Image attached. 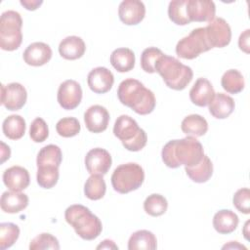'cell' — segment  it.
I'll use <instances>...</instances> for the list:
<instances>
[{"mask_svg": "<svg viewBox=\"0 0 250 250\" xmlns=\"http://www.w3.org/2000/svg\"><path fill=\"white\" fill-rule=\"evenodd\" d=\"M203 155L204 149L201 143L191 136L169 141L161 151L162 161L167 167L173 169L181 165L192 167L201 161Z\"/></svg>", "mask_w": 250, "mask_h": 250, "instance_id": "obj_1", "label": "cell"}, {"mask_svg": "<svg viewBox=\"0 0 250 250\" xmlns=\"http://www.w3.org/2000/svg\"><path fill=\"white\" fill-rule=\"evenodd\" d=\"M117 97L122 104L132 108L140 115L151 113L156 104L153 92L134 78H127L119 84Z\"/></svg>", "mask_w": 250, "mask_h": 250, "instance_id": "obj_2", "label": "cell"}, {"mask_svg": "<svg viewBox=\"0 0 250 250\" xmlns=\"http://www.w3.org/2000/svg\"><path fill=\"white\" fill-rule=\"evenodd\" d=\"M64 219L76 234L84 240H94L102 232L103 226L100 219L89 208L81 204H73L66 208Z\"/></svg>", "mask_w": 250, "mask_h": 250, "instance_id": "obj_3", "label": "cell"}, {"mask_svg": "<svg viewBox=\"0 0 250 250\" xmlns=\"http://www.w3.org/2000/svg\"><path fill=\"white\" fill-rule=\"evenodd\" d=\"M155 71L159 73L167 87L176 91L184 90L193 77L192 69L189 66L165 54L157 61Z\"/></svg>", "mask_w": 250, "mask_h": 250, "instance_id": "obj_4", "label": "cell"}, {"mask_svg": "<svg viewBox=\"0 0 250 250\" xmlns=\"http://www.w3.org/2000/svg\"><path fill=\"white\" fill-rule=\"evenodd\" d=\"M113 134L129 151L143 149L147 142V136L145 130L139 127L135 119L125 114L120 115L115 120Z\"/></svg>", "mask_w": 250, "mask_h": 250, "instance_id": "obj_5", "label": "cell"}, {"mask_svg": "<svg viewBox=\"0 0 250 250\" xmlns=\"http://www.w3.org/2000/svg\"><path fill=\"white\" fill-rule=\"evenodd\" d=\"M145 172L141 165L129 162L116 167L111 175V185L115 191L125 194L141 188Z\"/></svg>", "mask_w": 250, "mask_h": 250, "instance_id": "obj_6", "label": "cell"}, {"mask_svg": "<svg viewBox=\"0 0 250 250\" xmlns=\"http://www.w3.org/2000/svg\"><path fill=\"white\" fill-rule=\"evenodd\" d=\"M22 20L20 13L9 10L0 18V47L5 51L17 50L22 42Z\"/></svg>", "mask_w": 250, "mask_h": 250, "instance_id": "obj_7", "label": "cell"}, {"mask_svg": "<svg viewBox=\"0 0 250 250\" xmlns=\"http://www.w3.org/2000/svg\"><path fill=\"white\" fill-rule=\"evenodd\" d=\"M211 46L206 37L204 27H197L190 33L182 38L176 45V54L178 57L186 60H193L200 54L211 50Z\"/></svg>", "mask_w": 250, "mask_h": 250, "instance_id": "obj_8", "label": "cell"}, {"mask_svg": "<svg viewBox=\"0 0 250 250\" xmlns=\"http://www.w3.org/2000/svg\"><path fill=\"white\" fill-rule=\"evenodd\" d=\"M204 28L211 48H224L229 44L231 29L223 18H214Z\"/></svg>", "mask_w": 250, "mask_h": 250, "instance_id": "obj_9", "label": "cell"}, {"mask_svg": "<svg viewBox=\"0 0 250 250\" xmlns=\"http://www.w3.org/2000/svg\"><path fill=\"white\" fill-rule=\"evenodd\" d=\"M59 104L66 110L76 108L82 100V88L80 84L72 79L63 81L58 90Z\"/></svg>", "mask_w": 250, "mask_h": 250, "instance_id": "obj_10", "label": "cell"}, {"mask_svg": "<svg viewBox=\"0 0 250 250\" xmlns=\"http://www.w3.org/2000/svg\"><path fill=\"white\" fill-rule=\"evenodd\" d=\"M27 93L25 88L18 82L1 86V104L8 110H19L26 103Z\"/></svg>", "mask_w": 250, "mask_h": 250, "instance_id": "obj_11", "label": "cell"}, {"mask_svg": "<svg viewBox=\"0 0 250 250\" xmlns=\"http://www.w3.org/2000/svg\"><path fill=\"white\" fill-rule=\"evenodd\" d=\"M85 166L87 171L93 174L105 175L112 163L109 152L102 147H95L89 150L85 156Z\"/></svg>", "mask_w": 250, "mask_h": 250, "instance_id": "obj_12", "label": "cell"}, {"mask_svg": "<svg viewBox=\"0 0 250 250\" xmlns=\"http://www.w3.org/2000/svg\"><path fill=\"white\" fill-rule=\"evenodd\" d=\"M87 83L91 91L96 94L107 93L113 86L114 76L112 72L104 66L93 68L87 77Z\"/></svg>", "mask_w": 250, "mask_h": 250, "instance_id": "obj_13", "label": "cell"}, {"mask_svg": "<svg viewBox=\"0 0 250 250\" xmlns=\"http://www.w3.org/2000/svg\"><path fill=\"white\" fill-rule=\"evenodd\" d=\"M118 16L126 25H136L146 16L145 4L139 0H124L119 5Z\"/></svg>", "mask_w": 250, "mask_h": 250, "instance_id": "obj_14", "label": "cell"}, {"mask_svg": "<svg viewBox=\"0 0 250 250\" xmlns=\"http://www.w3.org/2000/svg\"><path fill=\"white\" fill-rule=\"evenodd\" d=\"M84 122L88 131L92 133H102L107 128L109 113L105 107L100 104H94L85 111Z\"/></svg>", "mask_w": 250, "mask_h": 250, "instance_id": "obj_15", "label": "cell"}, {"mask_svg": "<svg viewBox=\"0 0 250 250\" xmlns=\"http://www.w3.org/2000/svg\"><path fill=\"white\" fill-rule=\"evenodd\" d=\"M187 9L190 22L211 21L216 14L215 3L209 0H188Z\"/></svg>", "mask_w": 250, "mask_h": 250, "instance_id": "obj_16", "label": "cell"}, {"mask_svg": "<svg viewBox=\"0 0 250 250\" xmlns=\"http://www.w3.org/2000/svg\"><path fill=\"white\" fill-rule=\"evenodd\" d=\"M51 47L44 42H34L29 44L23 52L22 58L25 63L32 66L46 64L52 58Z\"/></svg>", "mask_w": 250, "mask_h": 250, "instance_id": "obj_17", "label": "cell"}, {"mask_svg": "<svg viewBox=\"0 0 250 250\" xmlns=\"http://www.w3.org/2000/svg\"><path fill=\"white\" fill-rule=\"evenodd\" d=\"M3 183L12 191H21L30 183L29 173L21 166H12L4 171Z\"/></svg>", "mask_w": 250, "mask_h": 250, "instance_id": "obj_18", "label": "cell"}, {"mask_svg": "<svg viewBox=\"0 0 250 250\" xmlns=\"http://www.w3.org/2000/svg\"><path fill=\"white\" fill-rule=\"evenodd\" d=\"M215 91L211 82L203 77L198 78L189 91L191 103L197 106H206L214 98Z\"/></svg>", "mask_w": 250, "mask_h": 250, "instance_id": "obj_19", "label": "cell"}, {"mask_svg": "<svg viewBox=\"0 0 250 250\" xmlns=\"http://www.w3.org/2000/svg\"><path fill=\"white\" fill-rule=\"evenodd\" d=\"M86 51V45L81 37L72 35L62 39L59 45L60 55L69 61L80 59Z\"/></svg>", "mask_w": 250, "mask_h": 250, "instance_id": "obj_20", "label": "cell"}, {"mask_svg": "<svg viewBox=\"0 0 250 250\" xmlns=\"http://www.w3.org/2000/svg\"><path fill=\"white\" fill-rule=\"evenodd\" d=\"M209 112L217 119H225L229 117L234 110V101L231 97L224 93H215L214 98L210 102Z\"/></svg>", "mask_w": 250, "mask_h": 250, "instance_id": "obj_21", "label": "cell"}, {"mask_svg": "<svg viewBox=\"0 0 250 250\" xmlns=\"http://www.w3.org/2000/svg\"><path fill=\"white\" fill-rule=\"evenodd\" d=\"M28 205V196L21 191H4L1 195V209L10 214H16L24 210Z\"/></svg>", "mask_w": 250, "mask_h": 250, "instance_id": "obj_22", "label": "cell"}, {"mask_svg": "<svg viewBox=\"0 0 250 250\" xmlns=\"http://www.w3.org/2000/svg\"><path fill=\"white\" fill-rule=\"evenodd\" d=\"M239 219L231 210H219L213 217V227L221 234H229L234 231L238 226Z\"/></svg>", "mask_w": 250, "mask_h": 250, "instance_id": "obj_23", "label": "cell"}, {"mask_svg": "<svg viewBox=\"0 0 250 250\" xmlns=\"http://www.w3.org/2000/svg\"><path fill=\"white\" fill-rule=\"evenodd\" d=\"M135 54L129 48H117L110 55V63L118 72H128L135 66Z\"/></svg>", "mask_w": 250, "mask_h": 250, "instance_id": "obj_24", "label": "cell"}, {"mask_svg": "<svg viewBox=\"0 0 250 250\" xmlns=\"http://www.w3.org/2000/svg\"><path fill=\"white\" fill-rule=\"evenodd\" d=\"M185 171L188 177L198 184L206 183L213 175V164L210 158L207 155H203L201 161L192 166V167H185Z\"/></svg>", "mask_w": 250, "mask_h": 250, "instance_id": "obj_25", "label": "cell"}, {"mask_svg": "<svg viewBox=\"0 0 250 250\" xmlns=\"http://www.w3.org/2000/svg\"><path fill=\"white\" fill-rule=\"evenodd\" d=\"M181 129L187 136L201 137L207 133L208 123L203 116L199 114H190L183 119Z\"/></svg>", "mask_w": 250, "mask_h": 250, "instance_id": "obj_26", "label": "cell"}, {"mask_svg": "<svg viewBox=\"0 0 250 250\" xmlns=\"http://www.w3.org/2000/svg\"><path fill=\"white\" fill-rule=\"evenodd\" d=\"M157 248V240L155 235L146 229H140L132 233L128 240V249L137 250H154Z\"/></svg>", "mask_w": 250, "mask_h": 250, "instance_id": "obj_27", "label": "cell"}, {"mask_svg": "<svg viewBox=\"0 0 250 250\" xmlns=\"http://www.w3.org/2000/svg\"><path fill=\"white\" fill-rule=\"evenodd\" d=\"M25 120L18 114L8 116L2 124L3 133L10 140H19L22 138L25 133Z\"/></svg>", "mask_w": 250, "mask_h": 250, "instance_id": "obj_28", "label": "cell"}, {"mask_svg": "<svg viewBox=\"0 0 250 250\" xmlns=\"http://www.w3.org/2000/svg\"><path fill=\"white\" fill-rule=\"evenodd\" d=\"M62 160L61 148L56 145H48L42 147L36 158L37 167L40 166H56L60 167Z\"/></svg>", "mask_w": 250, "mask_h": 250, "instance_id": "obj_29", "label": "cell"}, {"mask_svg": "<svg viewBox=\"0 0 250 250\" xmlns=\"http://www.w3.org/2000/svg\"><path fill=\"white\" fill-rule=\"evenodd\" d=\"M106 185L103 175H91L84 185V194L91 200H99L105 194Z\"/></svg>", "mask_w": 250, "mask_h": 250, "instance_id": "obj_30", "label": "cell"}, {"mask_svg": "<svg viewBox=\"0 0 250 250\" xmlns=\"http://www.w3.org/2000/svg\"><path fill=\"white\" fill-rule=\"evenodd\" d=\"M221 85L229 94H238L244 89L243 75L237 69L227 70L221 79Z\"/></svg>", "mask_w": 250, "mask_h": 250, "instance_id": "obj_31", "label": "cell"}, {"mask_svg": "<svg viewBox=\"0 0 250 250\" xmlns=\"http://www.w3.org/2000/svg\"><path fill=\"white\" fill-rule=\"evenodd\" d=\"M188 0H174L169 3V19L178 25H186L190 22L187 9Z\"/></svg>", "mask_w": 250, "mask_h": 250, "instance_id": "obj_32", "label": "cell"}, {"mask_svg": "<svg viewBox=\"0 0 250 250\" xmlns=\"http://www.w3.org/2000/svg\"><path fill=\"white\" fill-rule=\"evenodd\" d=\"M168 208L167 199L158 193L148 195L144 202V209L146 214L152 217H159L163 215Z\"/></svg>", "mask_w": 250, "mask_h": 250, "instance_id": "obj_33", "label": "cell"}, {"mask_svg": "<svg viewBox=\"0 0 250 250\" xmlns=\"http://www.w3.org/2000/svg\"><path fill=\"white\" fill-rule=\"evenodd\" d=\"M59 167L56 166H40L37 167L36 180L37 184L43 188H52L59 180Z\"/></svg>", "mask_w": 250, "mask_h": 250, "instance_id": "obj_34", "label": "cell"}, {"mask_svg": "<svg viewBox=\"0 0 250 250\" xmlns=\"http://www.w3.org/2000/svg\"><path fill=\"white\" fill-rule=\"evenodd\" d=\"M20 236V228L13 223L0 224V248L5 250L10 248Z\"/></svg>", "mask_w": 250, "mask_h": 250, "instance_id": "obj_35", "label": "cell"}, {"mask_svg": "<svg viewBox=\"0 0 250 250\" xmlns=\"http://www.w3.org/2000/svg\"><path fill=\"white\" fill-rule=\"evenodd\" d=\"M164 54L156 47H148L145 49L141 55V66L147 73H154L157 61Z\"/></svg>", "mask_w": 250, "mask_h": 250, "instance_id": "obj_36", "label": "cell"}, {"mask_svg": "<svg viewBox=\"0 0 250 250\" xmlns=\"http://www.w3.org/2000/svg\"><path fill=\"white\" fill-rule=\"evenodd\" d=\"M81 126L75 117H63L56 125L57 133L63 138H71L80 132Z\"/></svg>", "mask_w": 250, "mask_h": 250, "instance_id": "obj_37", "label": "cell"}, {"mask_svg": "<svg viewBox=\"0 0 250 250\" xmlns=\"http://www.w3.org/2000/svg\"><path fill=\"white\" fill-rule=\"evenodd\" d=\"M30 250H46V249H60L59 240L51 233H40L34 237L29 243Z\"/></svg>", "mask_w": 250, "mask_h": 250, "instance_id": "obj_38", "label": "cell"}, {"mask_svg": "<svg viewBox=\"0 0 250 250\" xmlns=\"http://www.w3.org/2000/svg\"><path fill=\"white\" fill-rule=\"evenodd\" d=\"M29 137L35 143H42L49 137V128L45 120L36 117L30 124Z\"/></svg>", "mask_w": 250, "mask_h": 250, "instance_id": "obj_39", "label": "cell"}, {"mask_svg": "<svg viewBox=\"0 0 250 250\" xmlns=\"http://www.w3.org/2000/svg\"><path fill=\"white\" fill-rule=\"evenodd\" d=\"M233 206L243 214L250 213V190L248 188H239L232 198Z\"/></svg>", "mask_w": 250, "mask_h": 250, "instance_id": "obj_40", "label": "cell"}, {"mask_svg": "<svg viewBox=\"0 0 250 250\" xmlns=\"http://www.w3.org/2000/svg\"><path fill=\"white\" fill-rule=\"evenodd\" d=\"M249 40H250V30L246 29L240 34L239 39H238L239 49L241 51H243L244 53H246V54H249V52H250V50H249V48H250Z\"/></svg>", "mask_w": 250, "mask_h": 250, "instance_id": "obj_41", "label": "cell"}, {"mask_svg": "<svg viewBox=\"0 0 250 250\" xmlns=\"http://www.w3.org/2000/svg\"><path fill=\"white\" fill-rule=\"evenodd\" d=\"M20 3L26 10L34 11L43 4V1L42 0H21Z\"/></svg>", "mask_w": 250, "mask_h": 250, "instance_id": "obj_42", "label": "cell"}, {"mask_svg": "<svg viewBox=\"0 0 250 250\" xmlns=\"http://www.w3.org/2000/svg\"><path fill=\"white\" fill-rule=\"evenodd\" d=\"M97 249H118V246L114 243V241L109 239H104L97 246Z\"/></svg>", "mask_w": 250, "mask_h": 250, "instance_id": "obj_43", "label": "cell"}, {"mask_svg": "<svg viewBox=\"0 0 250 250\" xmlns=\"http://www.w3.org/2000/svg\"><path fill=\"white\" fill-rule=\"evenodd\" d=\"M1 146H2V148H1V163H4L7 159L10 158V155H11V149L8 146L5 145V143L1 142Z\"/></svg>", "mask_w": 250, "mask_h": 250, "instance_id": "obj_44", "label": "cell"}, {"mask_svg": "<svg viewBox=\"0 0 250 250\" xmlns=\"http://www.w3.org/2000/svg\"><path fill=\"white\" fill-rule=\"evenodd\" d=\"M246 249L245 246L239 244L237 241H230L229 244H226L223 246V249Z\"/></svg>", "mask_w": 250, "mask_h": 250, "instance_id": "obj_45", "label": "cell"}, {"mask_svg": "<svg viewBox=\"0 0 250 250\" xmlns=\"http://www.w3.org/2000/svg\"><path fill=\"white\" fill-rule=\"evenodd\" d=\"M249 224H250V222H249V221H247V222L245 223L244 228H243V230H242V232H243V234H244V237H245L247 240H249V236H248V234H249V231H248Z\"/></svg>", "mask_w": 250, "mask_h": 250, "instance_id": "obj_46", "label": "cell"}]
</instances>
